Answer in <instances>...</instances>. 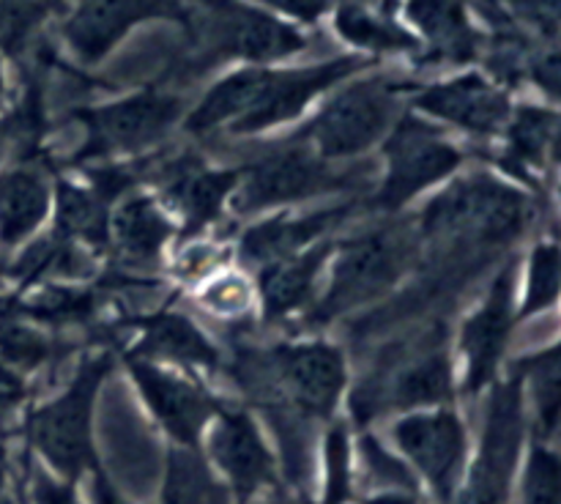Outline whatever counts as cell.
Segmentation results:
<instances>
[{
    "mask_svg": "<svg viewBox=\"0 0 561 504\" xmlns=\"http://www.w3.org/2000/svg\"><path fill=\"white\" fill-rule=\"evenodd\" d=\"M520 504H561V463L548 444L537 442L526 460Z\"/></svg>",
    "mask_w": 561,
    "mask_h": 504,
    "instance_id": "cell-34",
    "label": "cell"
},
{
    "mask_svg": "<svg viewBox=\"0 0 561 504\" xmlns=\"http://www.w3.org/2000/svg\"><path fill=\"white\" fill-rule=\"evenodd\" d=\"M394 444L442 504H453L466 466V427L453 409L416 411L394 425Z\"/></svg>",
    "mask_w": 561,
    "mask_h": 504,
    "instance_id": "cell-12",
    "label": "cell"
},
{
    "mask_svg": "<svg viewBox=\"0 0 561 504\" xmlns=\"http://www.w3.org/2000/svg\"><path fill=\"white\" fill-rule=\"evenodd\" d=\"M370 66H376V60H367L356 53L310 66H263L252 107L228 131L230 135H257L272 126L290 124L318 96L334 91L340 82L362 75Z\"/></svg>",
    "mask_w": 561,
    "mask_h": 504,
    "instance_id": "cell-7",
    "label": "cell"
},
{
    "mask_svg": "<svg viewBox=\"0 0 561 504\" xmlns=\"http://www.w3.org/2000/svg\"><path fill=\"white\" fill-rule=\"evenodd\" d=\"M75 118L85 129V140L75 159L88 162L157 146L184 118V99L159 85H148L115 102L75 110Z\"/></svg>",
    "mask_w": 561,
    "mask_h": 504,
    "instance_id": "cell-6",
    "label": "cell"
},
{
    "mask_svg": "<svg viewBox=\"0 0 561 504\" xmlns=\"http://www.w3.org/2000/svg\"><path fill=\"white\" fill-rule=\"evenodd\" d=\"M400 14L425 64L466 66L480 58L482 33L477 31L469 0H403Z\"/></svg>",
    "mask_w": 561,
    "mask_h": 504,
    "instance_id": "cell-18",
    "label": "cell"
},
{
    "mask_svg": "<svg viewBox=\"0 0 561 504\" xmlns=\"http://www.w3.org/2000/svg\"><path fill=\"white\" fill-rule=\"evenodd\" d=\"M31 499L33 504H80L75 482L55 480L44 469L31 471Z\"/></svg>",
    "mask_w": 561,
    "mask_h": 504,
    "instance_id": "cell-40",
    "label": "cell"
},
{
    "mask_svg": "<svg viewBox=\"0 0 561 504\" xmlns=\"http://www.w3.org/2000/svg\"><path fill=\"white\" fill-rule=\"evenodd\" d=\"M255 504H305V502H299V499L283 496V493H274V496L261 499V502H255Z\"/></svg>",
    "mask_w": 561,
    "mask_h": 504,
    "instance_id": "cell-45",
    "label": "cell"
},
{
    "mask_svg": "<svg viewBox=\"0 0 561 504\" xmlns=\"http://www.w3.org/2000/svg\"><path fill=\"white\" fill-rule=\"evenodd\" d=\"M131 356L148 362H175L184 367H217L219 354L206 334L181 312H157L142 321V340Z\"/></svg>",
    "mask_w": 561,
    "mask_h": 504,
    "instance_id": "cell-24",
    "label": "cell"
},
{
    "mask_svg": "<svg viewBox=\"0 0 561 504\" xmlns=\"http://www.w3.org/2000/svg\"><path fill=\"white\" fill-rule=\"evenodd\" d=\"M110 370L113 356L107 351L85 356L69 387L33 411L27 422L31 444L66 482H77L99 463L93 447V403Z\"/></svg>",
    "mask_w": 561,
    "mask_h": 504,
    "instance_id": "cell-2",
    "label": "cell"
},
{
    "mask_svg": "<svg viewBox=\"0 0 561 504\" xmlns=\"http://www.w3.org/2000/svg\"><path fill=\"white\" fill-rule=\"evenodd\" d=\"M332 25L337 36L345 44L356 49V55L367 60H376L378 55H416L414 33L405 27L403 20H398L392 11V3L381 5L362 3V0H345L334 9Z\"/></svg>",
    "mask_w": 561,
    "mask_h": 504,
    "instance_id": "cell-22",
    "label": "cell"
},
{
    "mask_svg": "<svg viewBox=\"0 0 561 504\" xmlns=\"http://www.w3.org/2000/svg\"><path fill=\"white\" fill-rule=\"evenodd\" d=\"M49 211L47 181L36 170H11L0 175V244L25 241Z\"/></svg>",
    "mask_w": 561,
    "mask_h": 504,
    "instance_id": "cell-26",
    "label": "cell"
},
{
    "mask_svg": "<svg viewBox=\"0 0 561 504\" xmlns=\"http://www.w3.org/2000/svg\"><path fill=\"white\" fill-rule=\"evenodd\" d=\"M91 502L93 504H131L129 499L121 496V491L113 485V480H110L107 471L102 469V463H96L91 469Z\"/></svg>",
    "mask_w": 561,
    "mask_h": 504,
    "instance_id": "cell-42",
    "label": "cell"
},
{
    "mask_svg": "<svg viewBox=\"0 0 561 504\" xmlns=\"http://www.w3.org/2000/svg\"><path fill=\"white\" fill-rule=\"evenodd\" d=\"M201 301L217 316L239 318L252 307V285L239 274H225L203 290Z\"/></svg>",
    "mask_w": 561,
    "mask_h": 504,
    "instance_id": "cell-38",
    "label": "cell"
},
{
    "mask_svg": "<svg viewBox=\"0 0 561 504\" xmlns=\"http://www.w3.org/2000/svg\"><path fill=\"white\" fill-rule=\"evenodd\" d=\"M351 203L334 208H323V211L305 214V217H277L261 222L257 228H250L241 239V257L250 263H268L277 261V257L294 255V252L307 250L310 241H316L318 236L329 233V230L337 228L351 211Z\"/></svg>",
    "mask_w": 561,
    "mask_h": 504,
    "instance_id": "cell-23",
    "label": "cell"
},
{
    "mask_svg": "<svg viewBox=\"0 0 561 504\" xmlns=\"http://www.w3.org/2000/svg\"><path fill=\"white\" fill-rule=\"evenodd\" d=\"M184 0H77L64 20V42L80 64L107 58L137 25L151 20H186Z\"/></svg>",
    "mask_w": 561,
    "mask_h": 504,
    "instance_id": "cell-11",
    "label": "cell"
},
{
    "mask_svg": "<svg viewBox=\"0 0 561 504\" xmlns=\"http://www.w3.org/2000/svg\"><path fill=\"white\" fill-rule=\"evenodd\" d=\"M22 316L36 318V321H80L93 312V296L85 290H44L33 296L31 301H16Z\"/></svg>",
    "mask_w": 561,
    "mask_h": 504,
    "instance_id": "cell-36",
    "label": "cell"
},
{
    "mask_svg": "<svg viewBox=\"0 0 561 504\" xmlns=\"http://www.w3.org/2000/svg\"><path fill=\"white\" fill-rule=\"evenodd\" d=\"M409 93L414 113L458 126L477 137H493L504 131L513 113V102L502 82L480 71H463L453 80L431 82L416 91L411 88Z\"/></svg>",
    "mask_w": 561,
    "mask_h": 504,
    "instance_id": "cell-14",
    "label": "cell"
},
{
    "mask_svg": "<svg viewBox=\"0 0 561 504\" xmlns=\"http://www.w3.org/2000/svg\"><path fill=\"white\" fill-rule=\"evenodd\" d=\"M524 376L520 370L493 389L485 431L458 504H507L524 442Z\"/></svg>",
    "mask_w": 561,
    "mask_h": 504,
    "instance_id": "cell-9",
    "label": "cell"
},
{
    "mask_svg": "<svg viewBox=\"0 0 561 504\" xmlns=\"http://www.w3.org/2000/svg\"><path fill=\"white\" fill-rule=\"evenodd\" d=\"M362 466H365L367 482L378 491H416L409 466L392 458L373 436L362 438Z\"/></svg>",
    "mask_w": 561,
    "mask_h": 504,
    "instance_id": "cell-37",
    "label": "cell"
},
{
    "mask_svg": "<svg viewBox=\"0 0 561 504\" xmlns=\"http://www.w3.org/2000/svg\"><path fill=\"white\" fill-rule=\"evenodd\" d=\"M383 159L387 179L378 190L376 203L394 211L416 192L455 173L463 162V153L447 140L442 126L431 124L420 113H403L383 137Z\"/></svg>",
    "mask_w": 561,
    "mask_h": 504,
    "instance_id": "cell-8",
    "label": "cell"
},
{
    "mask_svg": "<svg viewBox=\"0 0 561 504\" xmlns=\"http://www.w3.org/2000/svg\"><path fill=\"white\" fill-rule=\"evenodd\" d=\"M411 91L409 82L365 71L340 82L337 91L323 102L316 118L296 135L312 153L327 162L351 159L381 142L403 115L400 104Z\"/></svg>",
    "mask_w": 561,
    "mask_h": 504,
    "instance_id": "cell-1",
    "label": "cell"
},
{
    "mask_svg": "<svg viewBox=\"0 0 561 504\" xmlns=\"http://www.w3.org/2000/svg\"><path fill=\"white\" fill-rule=\"evenodd\" d=\"M414 257V239L409 230L378 228L348 239L334 266V277L323 299L312 301L310 321L329 323L343 312L381 299L409 268Z\"/></svg>",
    "mask_w": 561,
    "mask_h": 504,
    "instance_id": "cell-5",
    "label": "cell"
},
{
    "mask_svg": "<svg viewBox=\"0 0 561 504\" xmlns=\"http://www.w3.org/2000/svg\"><path fill=\"white\" fill-rule=\"evenodd\" d=\"M110 203H104L91 186L71 181L58 184V222L55 233L75 244L104 247L110 236Z\"/></svg>",
    "mask_w": 561,
    "mask_h": 504,
    "instance_id": "cell-29",
    "label": "cell"
},
{
    "mask_svg": "<svg viewBox=\"0 0 561 504\" xmlns=\"http://www.w3.org/2000/svg\"><path fill=\"white\" fill-rule=\"evenodd\" d=\"M247 3L294 25H312L332 9V0H247Z\"/></svg>",
    "mask_w": 561,
    "mask_h": 504,
    "instance_id": "cell-39",
    "label": "cell"
},
{
    "mask_svg": "<svg viewBox=\"0 0 561 504\" xmlns=\"http://www.w3.org/2000/svg\"><path fill=\"white\" fill-rule=\"evenodd\" d=\"M504 131H507V153L502 164L518 173L520 179H529V170L542 168L548 157L557 151L559 115L551 107L524 104V107H513Z\"/></svg>",
    "mask_w": 561,
    "mask_h": 504,
    "instance_id": "cell-25",
    "label": "cell"
},
{
    "mask_svg": "<svg viewBox=\"0 0 561 504\" xmlns=\"http://www.w3.org/2000/svg\"><path fill=\"white\" fill-rule=\"evenodd\" d=\"M5 104V71H3V64H0V107Z\"/></svg>",
    "mask_w": 561,
    "mask_h": 504,
    "instance_id": "cell-46",
    "label": "cell"
},
{
    "mask_svg": "<svg viewBox=\"0 0 561 504\" xmlns=\"http://www.w3.org/2000/svg\"><path fill=\"white\" fill-rule=\"evenodd\" d=\"M31 318L22 316L16 299H0V362L11 370H33L49 356V340Z\"/></svg>",
    "mask_w": 561,
    "mask_h": 504,
    "instance_id": "cell-30",
    "label": "cell"
},
{
    "mask_svg": "<svg viewBox=\"0 0 561 504\" xmlns=\"http://www.w3.org/2000/svg\"><path fill=\"white\" fill-rule=\"evenodd\" d=\"M22 400H25V383L16 376V370L0 362V425H5L14 416Z\"/></svg>",
    "mask_w": 561,
    "mask_h": 504,
    "instance_id": "cell-41",
    "label": "cell"
},
{
    "mask_svg": "<svg viewBox=\"0 0 561 504\" xmlns=\"http://www.w3.org/2000/svg\"><path fill=\"white\" fill-rule=\"evenodd\" d=\"M513 307L515 263H507L504 272L493 279L480 310L466 321L463 334H460L466 354V392H480L496 378V367L515 323Z\"/></svg>",
    "mask_w": 561,
    "mask_h": 504,
    "instance_id": "cell-19",
    "label": "cell"
},
{
    "mask_svg": "<svg viewBox=\"0 0 561 504\" xmlns=\"http://www.w3.org/2000/svg\"><path fill=\"white\" fill-rule=\"evenodd\" d=\"M214 255H217V250H214V247H195L192 252H186L179 263L181 277L190 279V277H197V274L208 272V268H214L219 263V257H214Z\"/></svg>",
    "mask_w": 561,
    "mask_h": 504,
    "instance_id": "cell-43",
    "label": "cell"
},
{
    "mask_svg": "<svg viewBox=\"0 0 561 504\" xmlns=\"http://www.w3.org/2000/svg\"><path fill=\"white\" fill-rule=\"evenodd\" d=\"M348 179H354V175L334 173L327 159H321L305 142L296 140L294 146L277 148L247 170H241V179L230 195V203L239 214H255L263 208L285 206V203L307 201V197L340 190Z\"/></svg>",
    "mask_w": 561,
    "mask_h": 504,
    "instance_id": "cell-10",
    "label": "cell"
},
{
    "mask_svg": "<svg viewBox=\"0 0 561 504\" xmlns=\"http://www.w3.org/2000/svg\"><path fill=\"white\" fill-rule=\"evenodd\" d=\"M332 247V241H321V244L310 247V250L277 257V261H268L263 266L261 296L266 321H283V318L294 316V312L312 307L318 274H321Z\"/></svg>",
    "mask_w": 561,
    "mask_h": 504,
    "instance_id": "cell-21",
    "label": "cell"
},
{
    "mask_svg": "<svg viewBox=\"0 0 561 504\" xmlns=\"http://www.w3.org/2000/svg\"><path fill=\"white\" fill-rule=\"evenodd\" d=\"M115 247L129 261H157L173 236V225L146 195L126 197L110 217Z\"/></svg>",
    "mask_w": 561,
    "mask_h": 504,
    "instance_id": "cell-27",
    "label": "cell"
},
{
    "mask_svg": "<svg viewBox=\"0 0 561 504\" xmlns=\"http://www.w3.org/2000/svg\"><path fill=\"white\" fill-rule=\"evenodd\" d=\"M520 373L531 381V392H535L537 405V433H540V442L548 444V438L557 436L561 411V376L557 348H548L542 354L526 359Z\"/></svg>",
    "mask_w": 561,
    "mask_h": 504,
    "instance_id": "cell-31",
    "label": "cell"
},
{
    "mask_svg": "<svg viewBox=\"0 0 561 504\" xmlns=\"http://www.w3.org/2000/svg\"><path fill=\"white\" fill-rule=\"evenodd\" d=\"M159 504H233V493L195 447H173L164 458Z\"/></svg>",
    "mask_w": 561,
    "mask_h": 504,
    "instance_id": "cell-28",
    "label": "cell"
},
{
    "mask_svg": "<svg viewBox=\"0 0 561 504\" xmlns=\"http://www.w3.org/2000/svg\"><path fill=\"white\" fill-rule=\"evenodd\" d=\"M208 455L239 504H250L261 493L277 488V460L247 411H217L208 431Z\"/></svg>",
    "mask_w": 561,
    "mask_h": 504,
    "instance_id": "cell-15",
    "label": "cell"
},
{
    "mask_svg": "<svg viewBox=\"0 0 561 504\" xmlns=\"http://www.w3.org/2000/svg\"><path fill=\"white\" fill-rule=\"evenodd\" d=\"M131 378L151 414L179 447H201L203 431L217 416V400L175 373L162 370L157 362L126 356Z\"/></svg>",
    "mask_w": 561,
    "mask_h": 504,
    "instance_id": "cell-16",
    "label": "cell"
},
{
    "mask_svg": "<svg viewBox=\"0 0 561 504\" xmlns=\"http://www.w3.org/2000/svg\"><path fill=\"white\" fill-rule=\"evenodd\" d=\"M561 285V257L553 241L535 247L529 263V283L524 296V316H535L551 307L559 296Z\"/></svg>",
    "mask_w": 561,
    "mask_h": 504,
    "instance_id": "cell-35",
    "label": "cell"
},
{
    "mask_svg": "<svg viewBox=\"0 0 561 504\" xmlns=\"http://www.w3.org/2000/svg\"><path fill=\"white\" fill-rule=\"evenodd\" d=\"M279 392L305 420H329L345 387V356L329 343H285L268 354Z\"/></svg>",
    "mask_w": 561,
    "mask_h": 504,
    "instance_id": "cell-13",
    "label": "cell"
},
{
    "mask_svg": "<svg viewBox=\"0 0 561 504\" xmlns=\"http://www.w3.org/2000/svg\"><path fill=\"white\" fill-rule=\"evenodd\" d=\"M239 179L241 170H211L192 157L175 159L162 170L164 201L184 214L186 233H201L219 217Z\"/></svg>",
    "mask_w": 561,
    "mask_h": 504,
    "instance_id": "cell-20",
    "label": "cell"
},
{
    "mask_svg": "<svg viewBox=\"0 0 561 504\" xmlns=\"http://www.w3.org/2000/svg\"><path fill=\"white\" fill-rule=\"evenodd\" d=\"M453 398V362L444 345H433L405 362L389 381H378L376 387L362 383L354 394V414L365 425L383 411H409L444 405Z\"/></svg>",
    "mask_w": 561,
    "mask_h": 504,
    "instance_id": "cell-17",
    "label": "cell"
},
{
    "mask_svg": "<svg viewBox=\"0 0 561 504\" xmlns=\"http://www.w3.org/2000/svg\"><path fill=\"white\" fill-rule=\"evenodd\" d=\"M362 504H420V491H378Z\"/></svg>",
    "mask_w": 561,
    "mask_h": 504,
    "instance_id": "cell-44",
    "label": "cell"
},
{
    "mask_svg": "<svg viewBox=\"0 0 561 504\" xmlns=\"http://www.w3.org/2000/svg\"><path fill=\"white\" fill-rule=\"evenodd\" d=\"M354 488L348 427L334 425L323 444V504H345Z\"/></svg>",
    "mask_w": 561,
    "mask_h": 504,
    "instance_id": "cell-33",
    "label": "cell"
},
{
    "mask_svg": "<svg viewBox=\"0 0 561 504\" xmlns=\"http://www.w3.org/2000/svg\"><path fill=\"white\" fill-rule=\"evenodd\" d=\"M184 25L195 31L208 60L274 66L307 49V36L299 25L247 0H201L195 9H186Z\"/></svg>",
    "mask_w": 561,
    "mask_h": 504,
    "instance_id": "cell-3",
    "label": "cell"
},
{
    "mask_svg": "<svg viewBox=\"0 0 561 504\" xmlns=\"http://www.w3.org/2000/svg\"><path fill=\"white\" fill-rule=\"evenodd\" d=\"M529 219V201L488 173L466 175L433 197L422 214L425 239L466 236L477 244H504L520 236Z\"/></svg>",
    "mask_w": 561,
    "mask_h": 504,
    "instance_id": "cell-4",
    "label": "cell"
},
{
    "mask_svg": "<svg viewBox=\"0 0 561 504\" xmlns=\"http://www.w3.org/2000/svg\"><path fill=\"white\" fill-rule=\"evenodd\" d=\"M488 11L515 31H529L540 44L559 42V0H485Z\"/></svg>",
    "mask_w": 561,
    "mask_h": 504,
    "instance_id": "cell-32",
    "label": "cell"
}]
</instances>
